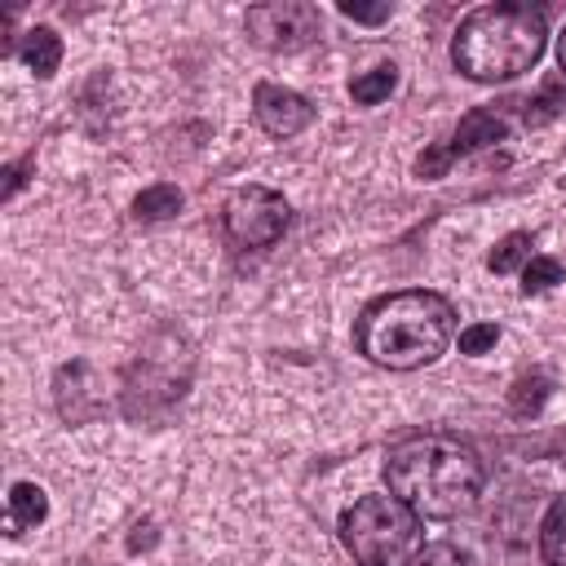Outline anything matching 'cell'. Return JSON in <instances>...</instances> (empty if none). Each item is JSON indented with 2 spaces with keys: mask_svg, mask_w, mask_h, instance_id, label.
<instances>
[{
  "mask_svg": "<svg viewBox=\"0 0 566 566\" xmlns=\"http://www.w3.org/2000/svg\"><path fill=\"white\" fill-rule=\"evenodd\" d=\"M385 482L416 517L447 522L478 504L486 469L482 455L451 433H411L389 447Z\"/></svg>",
  "mask_w": 566,
  "mask_h": 566,
  "instance_id": "1",
  "label": "cell"
},
{
  "mask_svg": "<svg viewBox=\"0 0 566 566\" xmlns=\"http://www.w3.org/2000/svg\"><path fill=\"white\" fill-rule=\"evenodd\" d=\"M455 332V310L447 296L411 287L371 301L358 318V349L389 371H416L433 363Z\"/></svg>",
  "mask_w": 566,
  "mask_h": 566,
  "instance_id": "2",
  "label": "cell"
},
{
  "mask_svg": "<svg viewBox=\"0 0 566 566\" xmlns=\"http://www.w3.org/2000/svg\"><path fill=\"white\" fill-rule=\"evenodd\" d=\"M544 40H548V27L539 9L513 4V0L482 4L460 22L451 40V62L473 84H500L531 71L544 57Z\"/></svg>",
  "mask_w": 566,
  "mask_h": 566,
  "instance_id": "3",
  "label": "cell"
},
{
  "mask_svg": "<svg viewBox=\"0 0 566 566\" xmlns=\"http://www.w3.org/2000/svg\"><path fill=\"white\" fill-rule=\"evenodd\" d=\"M340 544L358 566H407L420 548V517L398 495H363L340 513Z\"/></svg>",
  "mask_w": 566,
  "mask_h": 566,
  "instance_id": "4",
  "label": "cell"
},
{
  "mask_svg": "<svg viewBox=\"0 0 566 566\" xmlns=\"http://www.w3.org/2000/svg\"><path fill=\"white\" fill-rule=\"evenodd\" d=\"M190 367H195V358H190V345L181 336H172V332L150 336L137 349V358L128 363V371H124V389H119L124 411L128 416H159V411H168L186 394Z\"/></svg>",
  "mask_w": 566,
  "mask_h": 566,
  "instance_id": "5",
  "label": "cell"
},
{
  "mask_svg": "<svg viewBox=\"0 0 566 566\" xmlns=\"http://www.w3.org/2000/svg\"><path fill=\"white\" fill-rule=\"evenodd\" d=\"M221 217H226V234H230L239 248H270V243L283 239V230H287V221H292V208H287V199H283L279 190H270V186H239V190L226 199Z\"/></svg>",
  "mask_w": 566,
  "mask_h": 566,
  "instance_id": "6",
  "label": "cell"
},
{
  "mask_svg": "<svg viewBox=\"0 0 566 566\" xmlns=\"http://www.w3.org/2000/svg\"><path fill=\"white\" fill-rule=\"evenodd\" d=\"M243 27L252 44L270 53H296L323 35V13L310 0H270V4H252Z\"/></svg>",
  "mask_w": 566,
  "mask_h": 566,
  "instance_id": "7",
  "label": "cell"
},
{
  "mask_svg": "<svg viewBox=\"0 0 566 566\" xmlns=\"http://www.w3.org/2000/svg\"><path fill=\"white\" fill-rule=\"evenodd\" d=\"M53 402H57V416L66 424H88L106 411V394H102V380L93 376L88 363H66L57 376H53Z\"/></svg>",
  "mask_w": 566,
  "mask_h": 566,
  "instance_id": "8",
  "label": "cell"
},
{
  "mask_svg": "<svg viewBox=\"0 0 566 566\" xmlns=\"http://www.w3.org/2000/svg\"><path fill=\"white\" fill-rule=\"evenodd\" d=\"M252 115H256V124H261L270 137H296L301 128L314 124V106H310L296 88H283V84H256V93H252Z\"/></svg>",
  "mask_w": 566,
  "mask_h": 566,
  "instance_id": "9",
  "label": "cell"
},
{
  "mask_svg": "<svg viewBox=\"0 0 566 566\" xmlns=\"http://www.w3.org/2000/svg\"><path fill=\"white\" fill-rule=\"evenodd\" d=\"M509 137V124L495 115V111H486V106H473L460 124H455V137H451V159L455 155H469V150H478V146H491V142H504Z\"/></svg>",
  "mask_w": 566,
  "mask_h": 566,
  "instance_id": "10",
  "label": "cell"
},
{
  "mask_svg": "<svg viewBox=\"0 0 566 566\" xmlns=\"http://www.w3.org/2000/svg\"><path fill=\"white\" fill-rule=\"evenodd\" d=\"M44 517H49V495H44V486H35V482H13V486H9V517H4V531H9V535H22V531H35Z\"/></svg>",
  "mask_w": 566,
  "mask_h": 566,
  "instance_id": "11",
  "label": "cell"
},
{
  "mask_svg": "<svg viewBox=\"0 0 566 566\" xmlns=\"http://www.w3.org/2000/svg\"><path fill=\"white\" fill-rule=\"evenodd\" d=\"M22 62L40 75V80H49L53 71H57V62H62V40H57V31L53 27H31L27 35H22Z\"/></svg>",
  "mask_w": 566,
  "mask_h": 566,
  "instance_id": "12",
  "label": "cell"
},
{
  "mask_svg": "<svg viewBox=\"0 0 566 566\" xmlns=\"http://www.w3.org/2000/svg\"><path fill=\"white\" fill-rule=\"evenodd\" d=\"M539 557L548 566H566V495H557L539 522Z\"/></svg>",
  "mask_w": 566,
  "mask_h": 566,
  "instance_id": "13",
  "label": "cell"
},
{
  "mask_svg": "<svg viewBox=\"0 0 566 566\" xmlns=\"http://www.w3.org/2000/svg\"><path fill=\"white\" fill-rule=\"evenodd\" d=\"M181 212V190L159 181V186H146L137 199H133V217L137 221H168Z\"/></svg>",
  "mask_w": 566,
  "mask_h": 566,
  "instance_id": "14",
  "label": "cell"
},
{
  "mask_svg": "<svg viewBox=\"0 0 566 566\" xmlns=\"http://www.w3.org/2000/svg\"><path fill=\"white\" fill-rule=\"evenodd\" d=\"M548 389H553V380H548L544 371H526V376H517L513 389H509V407H513V416H535V411L544 407Z\"/></svg>",
  "mask_w": 566,
  "mask_h": 566,
  "instance_id": "15",
  "label": "cell"
},
{
  "mask_svg": "<svg viewBox=\"0 0 566 566\" xmlns=\"http://www.w3.org/2000/svg\"><path fill=\"white\" fill-rule=\"evenodd\" d=\"M394 84H398V66H394V62H380V66H371L367 75H358V80L349 84V93H354V102L376 106V102H385V97L394 93Z\"/></svg>",
  "mask_w": 566,
  "mask_h": 566,
  "instance_id": "16",
  "label": "cell"
},
{
  "mask_svg": "<svg viewBox=\"0 0 566 566\" xmlns=\"http://www.w3.org/2000/svg\"><path fill=\"white\" fill-rule=\"evenodd\" d=\"M566 111V75H553L531 102H526V124H548Z\"/></svg>",
  "mask_w": 566,
  "mask_h": 566,
  "instance_id": "17",
  "label": "cell"
},
{
  "mask_svg": "<svg viewBox=\"0 0 566 566\" xmlns=\"http://www.w3.org/2000/svg\"><path fill=\"white\" fill-rule=\"evenodd\" d=\"M531 261V234H504L500 243H495V252L486 256V270H495V274H509V270H517V265H526Z\"/></svg>",
  "mask_w": 566,
  "mask_h": 566,
  "instance_id": "18",
  "label": "cell"
},
{
  "mask_svg": "<svg viewBox=\"0 0 566 566\" xmlns=\"http://www.w3.org/2000/svg\"><path fill=\"white\" fill-rule=\"evenodd\" d=\"M553 283H562V265H557L553 256H531V261L522 265V292H526V296H539V292H548Z\"/></svg>",
  "mask_w": 566,
  "mask_h": 566,
  "instance_id": "19",
  "label": "cell"
},
{
  "mask_svg": "<svg viewBox=\"0 0 566 566\" xmlns=\"http://www.w3.org/2000/svg\"><path fill=\"white\" fill-rule=\"evenodd\" d=\"M407 566H473V562L455 544H424V548H416V557Z\"/></svg>",
  "mask_w": 566,
  "mask_h": 566,
  "instance_id": "20",
  "label": "cell"
},
{
  "mask_svg": "<svg viewBox=\"0 0 566 566\" xmlns=\"http://www.w3.org/2000/svg\"><path fill=\"white\" fill-rule=\"evenodd\" d=\"M495 340H500V327L495 323H473V327L460 332V354H486Z\"/></svg>",
  "mask_w": 566,
  "mask_h": 566,
  "instance_id": "21",
  "label": "cell"
},
{
  "mask_svg": "<svg viewBox=\"0 0 566 566\" xmlns=\"http://www.w3.org/2000/svg\"><path fill=\"white\" fill-rule=\"evenodd\" d=\"M340 13L349 22H363V27H380L389 22V4H358V0H340Z\"/></svg>",
  "mask_w": 566,
  "mask_h": 566,
  "instance_id": "22",
  "label": "cell"
},
{
  "mask_svg": "<svg viewBox=\"0 0 566 566\" xmlns=\"http://www.w3.org/2000/svg\"><path fill=\"white\" fill-rule=\"evenodd\" d=\"M451 168V150L447 146H429L420 159H416V172L424 177V181H433V177H442Z\"/></svg>",
  "mask_w": 566,
  "mask_h": 566,
  "instance_id": "23",
  "label": "cell"
},
{
  "mask_svg": "<svg viewBox=\"0 0 566 566\" xmlns=\"http://www.w3.org/2000/svg\"><path fill=\"white\" fill-rule=\"evenodd\" d=\"M27 168H31V159H22V164H13V168H9V181H4V199H13V195L22 190V181H27Z\"/></svg>",
  "mask_w": 566,
  "mask_h": 566,
  "instance_id": "24",
  "label": "cell"
},
{
  "mask_svg": "<svg viewBox=\"0 0 566 566\" xmlns=\"http://www.w3.org/2000/svg\"><path fill=\"white\" fill-rule=\"evenodd\" d=\"M557 62H562V75H566V31H562V40H557Z\"/></svg>",
  "mask_w": 566,
  "mask_h": 566,
  "instance_id": "25",
  "label": "cell"
}]
</instances>
